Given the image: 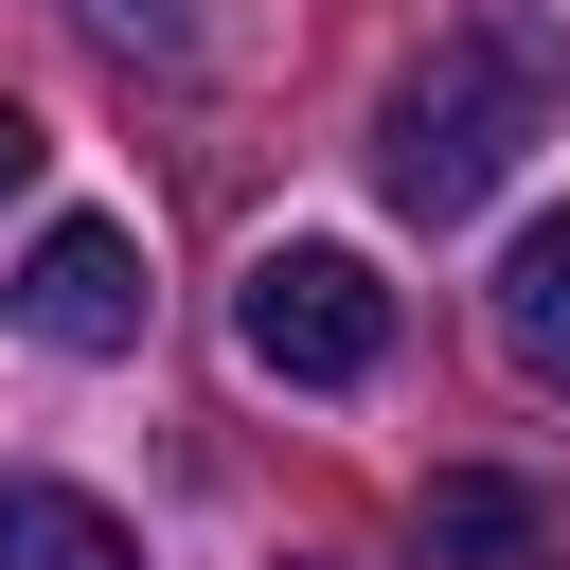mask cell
<instances>
[{
    "mask_svg": "<svg viewBox=\"0 0 570 570\" xmlns=\"http://www.w3.org/2000/svg\"><path fill=\"white\" fill-rule=\"evenodd\" d=\"M428 552H445V570H552V552H570V517H552V481L428 463Z\"/></svg>",
    "mask_w": 570,
    "mask_h": 570,
    "instance_id": "4",
    "label": "cell"
},
{
    "mask_svg": "<svg viewBox=\"0 0 570 570\" xmlns=\"http://www.w3.org/2000/svg\"><path fill=\"white\" fill-rule=\"evenodd\" d=\"M0 303H18V338H53V356H125V338H142V232H125V214H53Z\"/></svg>",
    "mask_w": 570,
    "mask_h": 570,
    "instance_id": "3",
    "label": "cell"
},
{
    "mask_svg": "<svg viewBox=\"0 0 570 570\" xmlns=\"http://www.w3.org/2000/svg\"><path fill=\"white\" fill-rule=\"evenodd\" d=\"M36 160H53V142H36V107H0V196H36Z\"/></svg>",
    "mask_w": 570,
    "mask_h": 570,
    "instance_id": "8",
    "label": "cell"
},
{
    "mask_svg": "<svg viewBox=\"0 0 570 570\" xmlns=\"http://www.w3.org/2000/svg\"><path fill=\"white\" fill-rule=\"evenodd\" d=\"M232 338H249V374H285V392H356V374L392 356V285L303 232V249H267V267L232 285Z\"/></svg>",
    "mask_w": 570,
    "mask_h": 570,
    "instance_id": "2",
    "label": "cell"
},
{
    "mask_svg": "<svg viewBox=\"0 0 570 570\" xmlns=\"http://www.w3.org/2000/svg\"><path fill=\"white\" fill-rule=\"evenodd\" d=\"M499 338H517L534 392H570V214H534V232L499 249Z\"/></svg>",
    "mask_w": 570,
    "mask_h": 570,
    "instance_id": "6",
    "label": "cell"
},
{
    "mask_svg": "<svg viewBox=\"0 0 570 570\" xmlns=\"http://www.w3.org/2000/svg\"><path fill=\"white\" fill-rule=\"evenodd\" d=\"M0 570H142V534L71 481H0Z\"/></svg>",
    "mask_w": 570,
    "mask_h": 570,
    "instance_id": "5",
    "label": "cell"
},
{
    "mask_svg": "<svg viewBox=\"0 0 570 570\" xmlns=\"http://www.w3.org/2000/svg\"><path fill=\"white\" fill-rule=\"evenodd\" d=\"M285 570H321V552H285Z\"/></svg>",
    "mask_w": 570,
    "mask_h": 570,
    "instance_id": "9",
    "label": "cell"
},
{
    "mask_svg": "<svg viewBox=\"0 0 570 570\" xmlns=\"http://www.w3.org/2000/svg\"><path fill=\"white\" fill-rule=\"evenodd\" d=\"M534 107H552V53L534 36H445L392 107H374V178H392V214H481L499 178H517V142H534Z\"/></svg>",
    "mask_w": 570,
    "mask_h": 570,
    "instance_id": "1",
    "label": "cell"
},
{
    "mask_svg": "<svg viewBox=\"0 0 570 570\" xmlns=\"http://www.w3.org/2000/svg\"><path fill=\"white\" fill-rule=\"evenodd\" d=\"M89 18H107V36H142V53H196V18H178V0H89Z\"/></svg>",
    "mask_w": 570,
    "mask_h": 570,
    "instance_id": "7",
    "label": "cell"
}]
</instances>
